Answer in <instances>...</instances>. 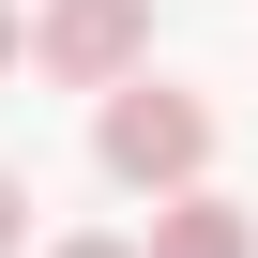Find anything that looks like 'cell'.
I'll return each mask as SVG.
<instances>
[{
    "instance_id": "obj_2",
    "label": "cell",
    "mask_w": 258,
    "mask_h": 258,
    "mask_svg": "<svg viewBox=\"0 0 258 258\" xmlns=\"http://www.w3.org/2000/svg\"><path fill=\"white\" fill-rule=\"evenodd\" d=\"M31 61L61 91H121L152 61V0H46V16H31Z\"/></svg>"
},
{
    "instance_id": "obj_5",
    "label": "cell",
    "mask_w": 258,
    "mask_h": 258,
    "mask_svg": "<svg viewBox=\"0 0 258 258\" xmlns=\"http://www.w3.org/2000/svg\"><path fill=\"white\" fill-rule=\"evenodd\" d=\"M46 258H152V243H121V228H76V243H46Z\"/></svg>"
},
{
    "instance_id": "obj_1",
    "label": "cell",
    "mask_w": 258,
    "mask_h": 258,
    "mask_svg": "<svg viewBox=\"0 0 258 258\" xmlns=\"http://www.w3.org/2000/svg\"><path fill=\"white\" fill-rule=\"evenodd\" d=\"M91 152H106V182H137V198H182V182L213 167V106H198V91H167V76L137 61V76L106 91Z\"/></svg>"
},
{
    "instance_id": "obj_6",
    "label": "cell",
    "mask_w": 258,
    "mask_h": 258,
    "mask_svg": "<svg viewBox=\"0 0 258 258\" xmlns=\"http://www.w3.org/2000/svg\"><path fill=\"white\" fill-rule=\"evenodd\" d=\"M0 61H31V16H16V0H0Z\"/></svg>"
},
{
    "instance_id": "obj_3",
    "label": "cell",
    "mask_w": 258,
    "mask_h": 258,
    "mask_svg": "<svg viewBox=\"0 0 258 258\" xmlns=\"http://www.w3.org/2000/svg\"><path fill=\"white\" fill-rule=\"evenodd\" d=\"M152 258H258V213L213 198V182H182V198H152Z\"/></svg>"
},
{
    "instance_id": "obj_4",
    "label": "cell",
    "mask_w": 258,
    "mask_h": 258,
    "mask_svg": "<svg viewBox=\"0 0 258 258\" xmlns=\"http://www.w3.org/2000/svg\"><path fill=\"white\" fill-rule=\"evenodd\" d=\"M16 243H31V182L0 167V258H16Z\"/></svg>"
}]
</instances>
